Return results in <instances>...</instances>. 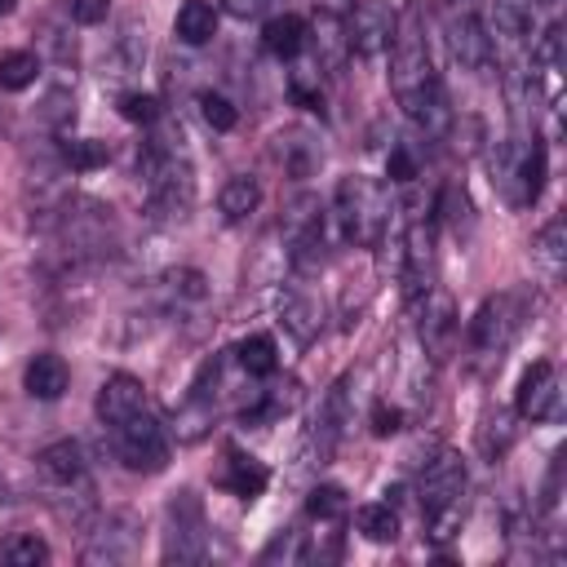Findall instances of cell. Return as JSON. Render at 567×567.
Returning <instances> with one entry per match:
<instances>
[{
    "label": "cell",
    "mask_w": 567,
    "mask_h": 567,
    "mask_svg": "<svg viewBox=\"0 0 567 567\" xmlns=\"http://www.w3.org/2000/svg\"><path fill=\"white\" fill-rule=\"evenodd\" d=\"M13 9H18V0H0V18H4V13H13Z\"/></svg>",
    "instance_id": "obj_44"
},
{
    "label": "cell",
    "mask_w": 567,
    "mask_h": 567,
    "mask_svg": "<svg viewBox=\"0 0 567 567\" xmlns=\"http://www.w3.org/2000/svg\"><path fill=\"white\" fill-rule=\"evenodd\" d=\"M434 66H430V44H425V22H421V4L408 0L394 13V35H390V84L399 106L412 102L425 84H434Z\"/></svg>",
    "instance_id": "obj_2"
},
{
    "label": "cell",
    "mask_w": 567,
    "mask_h": 567,
    "mask_svg": "<svg viewBox=\"0 0 567 567\" xmlns=\"http://www.w3.org/2000/svg\"><path fill=\"white\" fill-rule=\"evenodd\" d=\"M385 177L399 182V186L416 182V159L408 155V146H390V155H385Z\"/></svg>",
    "instance_id": "obj_38"
},
{
    "label": "cell",
    "mask_w": 567,
    "mask_h": 567,
    "mask_svg": "<svg viewBox=\"0 0 567 567\" xmlns=\"http://www.w3.org/2000/svg\"><path fill=\"white\" fill-rule=\"evenodd\" d=\"M346 49H350V40H346L341 18H337V13H319V9H315V58H319L323 66H341Z\"/></svg>",
    "instance_id": "obj_25"
},
{
    "label": "cell",
    "mask_w": 567,
    "mask_h": 567,
    "mask_svg": "<svg viewBox=\"0 0 567 567\" xmlns=\"http://www.w3.org/2000/svg\"><path fill=\"white\" fill-rule=\"evenodd\" d=\"M257 204H261V186H257V177H244V173L230 177L217 195V208L226 221H244L248 213H257Z\"/></svg>",
    "instance_id": "obj_24"
},
{
    "label": "cell",
    "mask_w": 567,
    "mask_h": 567,
    "mask_svg": "<svg viewBox=\"0 0 567 567\" xmlns=\"http://www.w3.org/2000/svg\"><path fill=\"white\" fill-rule=\"evenodd\" d=\"M22 385H27L31 399H44V403L49 399H62L66 385H71V368H66L62 354H35L27 363V372H22Z\"/></svg>",
    "instance_id": "obj_17"
},
{
    "label": "cell",
    "mask_w": 567,
    "mask_h": 567,
    "mask_svg": "<svg viewBox=\"0 0 567 567\" xmlns=\"http://www.w3.org/2000/svg\"><path fill=\"white\" fill-rule=\"evenodd\" d=\"M261 4H266V0H226V9H230L235 18H252Z\"/></svg>",
    "instance_id": "obj_41"
},
{
    "label": "cell",
    "mask_w": 567,
    "mask_h": 567,
    "mask_svg": "<svg viewBox=\"0 0 567 567\" xmlns=\"http://www.w3.org/2000/svg\"><path fill=\"white\" fill-rule=\"evenodd\" d=\"M275 155H279V164H284V173L288 177H310L319 164H323V146H319V137L315 133H306V128H288V133H279V146H275Z\"/></svg>",
    "instance_id": "obj_16"
},
{
    "label": "cell",
    "mask_w": 567,
    "mask_h": 567,
    "mask_svg": "<svg viewBox=\"0 0 567 567\" xmlns=\"http://www.w3.org/2000/svg\"><path fill=\"white\" fill-rule=\"evenodd\" d=\"M558 394H563V385H558L554 359H536V363L518 377L514 408H518L523 421H549V416L558 412Z\"/></svg>",
    "instance_id": "obj_8"
},
{
    "label": "cell",
    "mask_w": 567,
    "mask_h": 567,
    "mask_svg": "<svg viewBox=\"0 0 567 567\" xmlns=\"http://www.w3.org/2000/svg\"><path fill=\"white\" fill-rule=\"evenodd\" d=\"M164 558L168 563H204L208 558V518H204V501L190 487H182L168 501Z\"/></svg>",
    "instance_id": "obj_4"
},
{
    "label": "cell",
    "mask_w": 567,
    "mask_h": 567,
    "mask_svg": "<svg viewBox=\"0 0 567 567\" xmlns=\"http://www.w3.org/2000/svg\"><path fill=\"white\" fill-rule=\"evenodd\" d=\"M115 434V452L120 461L133 470V474H159L168 465V439H164V425L142 408L133 416H124L120 425H111Z\"/></svg>",
    "instance_id": "obj_5"
},
{
    "label": "cell",
    "mask_w": 567,
    "mask_h": 567,
    "mask_svg": "<svg viewBox=\"0 0 567 567\" xmlns=\"http://www.w3.org/2000/svg\"><path fill=\"white\" fill-rule=\"evenodd\" d=\"M168 288H173V297H186V301H204L208 297V279L199 270H173Z\"/></svg>",
    "instance_id": "obj_37"
},
{
    "label": "cell",
    "mask_w": 567,
    "mask_h": 567,
    "mask_svg": "<svg viewBox=\"0 0 567 567\" xmlns=\"http://www.w3.org/2000/svg\"><path fill=\"white\" fill-rule=\"evenodd\" d=\"M213 421V403H208V394H190L182 408H177V421H173V430H177V439L182 443H195L199 434H204V425Z\"/></svg>",
    "instance_id": "obj_31"
},
{
    "label": "cell",
    "mask_w": 567,
    "mask_h": 567,
    "mask_svg": "<svg viewBox=\"0 0 567 567\" xmlns=\"http://www.w3.org/2000/svg\"><path fill=\"white\" fill-rule=\"evenodd\" d=\"M532 261L545 270V279H563V270H567V221L563 217H554V221H545L536 230Z\"/></svg>",
    "instance_id": "obj_18"
},
{
    "label": "cell",
    "mask_w": 567,
    "mask_h": 567,
    "mask_svg": "<svg viewBox=\"0 0 567 567\" xmlns=\"http://www.w3.org/2000/svg\"><path fill=\"white\" fill-rule=\"evenodd\" d=\"M279 315H284V328H288L297 341H315V337H319L323 310H319V301H315L310 292H288L284 306H279Z\"/></svg>",
    "instance_id": "obj_21"
},
{
    "label": "cell",
    "mask_w": 567,
    "mask_h": 567,
    "mask_svg": "<svg viewBox=\"0 0 567 567\" xmlns=\"http://www.w3.org/2000/svg\"><path fill=\"white\" fill-rule=\"evenodd\" d=\"M416 496H421L425 536L434 545H447L465 518V461H461V452L439 447L434 461H425V470L416 478Z\"/></svg>",
    "instance_id": "obj_1"
},
{
    "label": "cell",
    "mask_w": 567,
    "mask_h": 567,
    "mask_svg": "<svg viewBox=\"0 0 567 567\" xmlns=\"http://www.w3.org/2000/svg\"><path fill=\"white\" fill-rule=\"evenodd\" d=\"M120 115L128 124H155L159 120V97L155 93H124L120 97Z\"/></svg>",
    "instance_id": "obj_35"
},
{
    "label": "cell",
    "mask_w": 567,
    "mask_h": 567,
    "mask_svg": "<svg viewBox=\"0 0 567 567\" xmlns=\"http://www.w3.org/2000/svg\"><path fill=\"white\" fill-rule=\"evenodd\" d=\"M447 44H452V58L465 71H483L487 58H492L487 27L474 18V9H447Z\"/></svg>",
    "instance_id": "obj_9"
},
{
    "label": "cell",
    "mask_w": 567,
    "mask_h": 567,
    "mask_svg": "<svg viewBox=\"0 0 567 567\" xmlns=\"http://www.w3.org/2000/svg\"><path fill=\"white\" fill-rule=\"evenodd\" d=\"M545 164H549V155H545V142L540 137H532V146L527 151H518V159L505 168V177L501 182H514V204H536L540 199V186H545Z\"/></svg>",
    "instance_id": "obj_13"
},
{
    "label": "cell",
    "mask_w": 567,
    "mask_h": 567,
    "mask_svg": "<svg viewBox=\"0 0 567 567\" xmlns=\"http://www.w3.org/2000/svg\"><path fill=\"white\" fill-rule=\"evenodd\" d=\"M35 75H40V58H35L31 49H9V53H0V89H4V93L31 89Z\"/></svg>",
    "instance_id": "obj_26"
},
{
    "label": "cell",
    "mask_w": 567,
    "mask_h": 567,
    "mask_svg": "<svg viewBox=\"0 0 567 567\" xmlns=\"http://www.w3.org/2000/svg\"><path fill=\"white\" fill-rule=\"evenodd\" d=\"M518 323H523V292L487 297L470 319V350L483 359H501V350L514 341Z\"/></svg>",
    "instance_id": "obj_6"
},
{
    "label": "cell",
    "mask_w": 567,
    "mask_h": 567,
    "mask_svg": "<svg viewBox=\"0 0 567 567\" xmlns=\"http://www.w3.org/2000/svg\"><path fill=\"white\" fill-rule=\"evenodd\" d=\"M221 483H226L235 496L252 501V496H261V492H266V483H270V470H266L257 456H248V452L230 447V452H226V474H221Z\"/></svg>",
    "instance_id": "obj_19"
},
{
    "label": "cell",
    "mask_w": 567,
    "mask_h": 567,
    "mask_svg": "<svg viewBox=\"0 0 567 567\" xmlns=\"http://www.w3.org/2000/svg\"><path fill=\"white\" fill-rule=\"evenodd\" d=\"M346 421H350V377H341V381L328 390L323 408H319V425H315L319 461H323V456H332V447H337V439H341Z\"/></svg>",
    "instance_id": "obj_15"
},
{
    "label": "cell",
    "mask_w": 567,
    "mask_h": 567,
    "mask_svg": "<svg viewBox=\"0 0 567 567\" xmlns=\"http://www.w3.org/2000/svg\"><path fill=\"white\" fill-rule=\"evenodd\" d=\"M239 363H244V372L248 377H270L275 368H279V350H275V341L266 337V332H257V337H248V341H239Z\"/></svg>",
    "instance_id": "obj_28"
},
{
    "label": "cell",
    "mask_w": 567,
    "mask_h": 567,
    "mask_svg": "<svg viewBox=\"0 0 567 567\" xmlns=\"http://www.w3.org/2000/svg\"><path fill=\"white\" fill-rule=\"evenodd\" d=\"M62 159L75 173H93V168H102L111 159V146L97 142V137H71V142H62Z\"/></svg>",
    "instance_id": "obj_30"
},
{
    "label": "cell",
    "mask_w": 567,
    "mask_h": 567,
    "mask_svg": "<svg viewBox=\"0 0 567 567\" xmlns=\"http://www.w3.org/2000/svg\"><path fill=\"white\" fill-rule=\"evenodd\" d=\"M173 35L182 44H208L217 35V9L208 0H182V9L173 18Z\"/></svg>",
    "instance_id": "obj_20"
},
{
    "label": "cell",
    "mask_w": 567,
    "mask_h": 567,
    "mask_svg": "<svg viewBox=\"0 0 567 567\" xmlns=\"http://www.w3.org/2000/svg\"><path fill=\"white\" fill-rule=\"evenodd\" d=\"M261 40H266V53H275V58H297L301 44H306V22H301L297 13H279V18L266 22Z\"/></svg>",
    "instance_id": "obj_23"
},
{
    "label": "cell",
    "mask_w": 567,
    "mask_h": 567,
    "mask_svg": "<svg viewBox=\"0 0 567 567\" xmlns=\"http://www.w3.org/2000/svg\"><path fill=\"white\" fill-rule=\"evenodd\" d=\"M106 13H111V0H71V18H75L80 27L106 22Z\"/></svg>",
    "instance_id": "obj_40"
},
{
    "label": "cell",
    "mask_w": 567,
    "mask_h": 567,
    "mask_svg": "<svg viewBox=\"0 0 567 567\" xmlns=\"http://www.w3.org/2000/svg\"><path fill=\"white\" fill-rule=\"evenodd\" d=\"M403 284H408V301H421L425 288H434V230L430 221H412L408 226V244H403Z\"/></svg>",
    "instance_id": "obj_10"
},
{
    "label": "cell",
    "mask_w": 567,
    "mask_h": 567,
    "mask_svg": "<svg viewBox=\"0 0 567 567\" xmlns=\"http://www.w3.org/2000/svg\"><path fill=\"white\" fill-rule=\"evenodd\" d=\"M199 115H204V124H208V128H217V133H230V128L239 124L235 102H230L226 93H213V89H204V93H199Z\"/></svg>",
    "instance_id": "obj_33"
},
{
    "label": "cell",
    "mask_w": 567,
    "mask_h": 567,
    "mask_svg": "<svg viewBox=\"0 0 567 567\" xmlns=\"http://www.w3.org/2000/svg\"><path fill=\"white\" fill-rule=\"evenodd\" d=\"M509 439H514V425H509V416H505V412L487 416V425H483V452H487V456H501V452L509 447Z\"/></svg>",
    "instance_id": "obj_36"
},
{
    "label": "cell",
    "mask_w": 567,
    "mask_h": 567,
    "mask_svg": "<svg viewBox=\"0 0 567 567\" xmlns=\"http://www.w3.org/2000/svg\"><path fill=\"white\" fill-rule=\"evenodd\" d=\"M346 509H350V501H346V492H341L337 483H319V487L306 496V514H310L315 523H337V518H346Z\"/></svg>",
    "instance_id": "obj_32"
},
{
    "label": "cell",
    "mask_w": 567,
    "mask_h": 567,
    "mask_svg": "<svg viewBox=\"0 0 567 567\" xmlns=\"http://www.w3.org/2000/svg\"><path fill=\"white\" fill-rule=\"evenodd\" d=\"M0 563H9V567H40V563H49V545L35 532H18V536H9L0 545Z\"/></svg>",
    "instance_id": "obj_29"
},
{
    "label": "cell",
    "mask_w": 567,
    "mask_h": 567,
    "mask_svg": "<svg viewBox=\"0 0 567 567\" xmlns=\"http://www.w3.org/2000/svg\"><path fill=\"white\" fill-rule=\"evenodd\" d=\"M332 213L350 244H381L390 226V190L372 177H341L332 195Z\"/></svg>",
    "instance_id": "obj_3"
},
{
    "label": "cell",
    "mask_w": 567,
    "mask_h": 567,
    "mask_svg": "<svg viewBox=\"0 0 567 567\" xmlns=\"http://www.w3.org/2000/svg\"><path fill=\"white\" fill-rule=\"evenodd\" d=\"M456 306L443 288H425V310H421V341L434 359H447L452 341H456Z\"/></svg>",
    "instance_id": "obj_11"
},
{
    "label": "cell",
    "mask_w": 567,
    "mask_h": 567,
    "mask_svg": "<svg viewBox=\"0 0 567 567\" xmlns=\"http://www.w3.org/2000/svg\"><path fill=\"white\" fill-rule=\"evenodd\" d=\"M40 470L53 478V483H75L84 474V452L75 439H58L40 452Z\"/></svg>",
    "instance_id": "obj_22"
},
{
    "label": "cell",
    "mask_w": 567,
    "mask_h": 567,
    "mask_svg": "<svg viewBox=\"0 0 567 567\" xmlns=\"http://www.w3.org/2000/svg\"><path fill=\"white\" fill-rule=\"evenodd\" d=\"M394 35V9L390 0H354L346 9V40L359 58H381Z\"/></svg>",
    "instance_id": "obj_7"
},
{
    "label": "cell",
    "mask_w": 567,
    "mask_h": 567,
    "mask_svg": "<svg viewBox=\"0 0 567 567\" xmlns=\"http://www.w3.org/2000/svg\"><path fill=\"white\" fill-rule=\"evenodd\" d=\"M399 430H403V412L390 408V403H377V408H372V434H377V439H390V434H399Z\"/></svg>",
    "instance_id": "obj_39"
},
{
    "label": "cell",
    "mask_w": 567,
    "mask_h": 567,
    "mask_svg": "<svg viewBox=\"0 0 567 567\" xmlns=\"http://www.w3.org/2000/svg\"><path fill=\"white\" fill-rule=\"evenodd\" d=\"M439 213H443V221H447L456 235L474 221V217H470L474 208H470V199H465V190H461L456 182H447V186H443V195H439Z\"/></svg>",
    "instance_id": "obj_34"
},
{
    "label": "cell",
    "mask_w": 567,
    "mask_h": 567,
    "mask_svg": "<svg viewBox=\"0 0 567 567\" xmlns=\"http://www.w3.org/2000/svg\"><path fill=\"white\" fill-rule=\"evenodd\" d=\"M93 408H97V421H102V425H120L124 416H133V412L146 408V385H142L137 377H128V372H111V377L102 381Z\"/></svg>",
    "instance_id": "obj_12"
},
{
    "label": "cell",
    "mask_w": 567,
    "mask_h": 567,
    "mask_svg": "<svg viewBox=\"0 0 567 567\" xmlns=\"http://www.w3.org/2000/svg\"><path fill=\"white\" fill-rule=\"evenodd\" d=\"M354 523H359V532H363L368 540H377V545H390V540L399 536V514H394V505H390V501L359 505Z\"/></svg>",
    "instance_id": "obj_27"
},
{
    "label": "cell",
    "mask_w": 567,
    "mask_h": 567,
    "mask_svg": "<svg viewBox=\"0 0 567 567\" xmlns=\"http://www.w3.org/2000/svg\"><path fill=\"white\" fill-rule=\"evenodd\" d=\"M478 0H447V9H474Z\"/></svg>",
    "instance_id": "obj_43"
},
{
    "label": "cell",
    "mask_w": 567,
    "mask_h": 567,
    "mask_svg": "<svg viewBox=\"0 0 567 567\" xmlns=\"http://www.w3.org/2000/svg\"><path fill=\"white\" fill-rule=\"evenodd\" d=\"M350 4H354V0H315V9H319V13H337V18H341Z\"/></svg>",
    "instance_id": "obj_42"
},
{
    "label": "cell",
    "mask_w": 567,
    "mask_h": 567,
    "mask_svg": "<svg viewBox=\"0 0 567 567\" xmlns=\"http://www.w3.org/2000/svg\"><path fill=\"white\" fill-rule=\"evenodd\" d=\"M403 111L412 115V124H416L425 137H447V133H452V106H447V93H443L439 80L425 84L412 102H403Z\"/></svg>",
    "instance_id": "obj_14"
}]
</instances>
